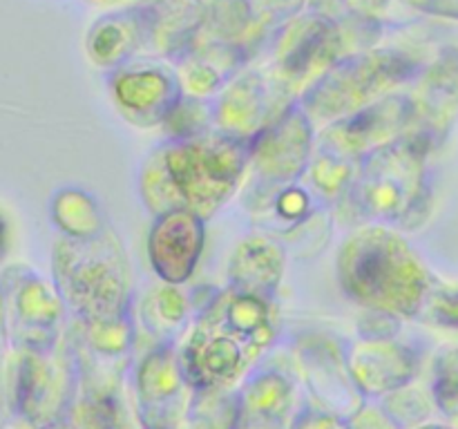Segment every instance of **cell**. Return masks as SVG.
I'll return each mask as SVG.
<instances>
[{"label":"cell","mask_w":458,"mask_h":429,"mask_svg":"<svg viewBox=\"0 0 458 429\" xmlns=\"http://www.w3.org/2000/svg\"><path fill=\"white\" fill-rule=\"evenodd\" d=\"M335 264L344 293L383 315H419L434 290L432 275L410 241L385 226L353 231Z\"/></svg>","instance_id":"obj_1"},{"label":"cell","mask_w":458,"mask_h":429,"mask_svg":"<svg viewBox=\"0 0 458 429\" xmlns=\"http://www.w3.org/2000/svg\"><path fill=\"white\" fill-rule=\"evenodd\" d=\"M429 146L419 134H405L389 146L362 156L356 179L344 195L353 213L374 222H401L410 226L414 214L428 208Z\"/></svg>","instance_id":"obj_2"},{"label":"cell","mask_w":458,"mask_h":429,"mask_svg":"<svg viewBox=\"0 0 458 429\" xmlns=\"http://www.w3.org/2000/svg\"><path fill=\"white\" fill-rule=\"evenodd\" d=\"M161 152L183 204L201 219L217 213L235 195L250 165V141L222 132L168 141Z\"/></svg>","instance_id":"obj_3"},{"label":"cell","mask_w":458,"mask_h":429,"mask_svg":"<svg viewBox=\"0 0 458 429\" xmlns=\"http://www.w3.org/2000/svg\"><path fill=\"white\" fill-rule=\"evenodd\" d=\"M58 280L65 298L85 322L128 313L130 273L114 232L58 246Z\"/></svg>","instance_id":"obj_4"},{"label":"cell","mask_w":458,"mask_h":429,"mask_svg":"<svg viewBox=\"0 0 458 429\" xmlns=\"http://www.w3.org/2000/svg\"><path fill=\"white\" fill-rule=\"evenodd\" d=\"M192 387L183 375L179 351L161 344L148 353L134 374V400L141 429H186Z\"/></svg>","instance_id":"obj_5"},{"label":"cell","mask_w":458,"mask_h":429,"mask_svg":"<svg viewBox=\"0 0 458 429\" xmlns=\"http://www.w3.org/2000/svg\"><path fill=\"white\" fill-rule=\"evenodd\" d=\"M259 356L258 349L235 335L206 329L199 322L179 349V362L192 391L233 389Z\"/></svg>","instance_id":"obj_6"},{"label":"cell","mask_w":458,"mask_h":429,"mask_svg":"<svg viewBox=\"0 0 458 429\" xmlns=\"http://www.w3.org/2000/svg\"><path fill=\"white\" fill-rule=\"evenodd\" d=\"M313 125L307 112L289 110L250 139V165L264 183L291 186L313 159Z\"/></svg>","instance_id":"obj_7"},{"label":"cell","mask_w":458,"mask_h":429,"mask_svg":"<svg viewBox=\"0 0 458 429\" xmlns=\"http://www.w3.org/2000/svg\"><path fill=\"white\" fill-rule=\"evenodd\" d=\"M206 219L188 208L155 217L148 235V257L164 284L188 282L199 264L206 244Z\"/></svg>","instance_id":"obj_8"},{"label":"cell","mask_w":458,"mask_h":429,"mask_svg":"<svg viewBox=\"0 0 458 429\" xmlns=\"http://www.w3.org/2000/svg\"><path fill=\"white\" fill-rule=\"evenodd\" d=\"M347 365L365 400H383L396 389L407 387L420 371V358L410 344L392 338H365L352 344Z\"/></svg>","instance_id":"obj_9"},{"label":"cell","mask_w":458,"mask_h":429,"mask_svg":"<svg viewBox=\"0 0 458 429\" xmlns=\"http://www.w3.org/2000/svg\"><path fill=\"white\" fill-rule=\"evenodd\" d=\"M300 371L316 405L329 414L349 418L365 402L347 365V353H340L329 340H302L298 347Z\"/></svg>","instance_id":"obj_10"},{"label":"cell","mask_w":458,"mask_h":429,"mask_svg":"<svg viewBox=\"0 0 458 429\" xmlns=\"http://www.w3.org/2000/svg\"><path fill=\"white\" fill-rule=\"evenodd\" d=\"M411 103L401 98L376 103L362 107L352 116H344L338 123L329 125L322 134V141L338 147L353 159H362L378 147L389 146L405 137L411 128Z\"/></svg>","instance_id":"obj_11"},{"label":"cell","mask_w":458,"mask_h":429,"mask_svg":"<svg viewBox=\"0 0 458 429\" xmlns=\"http://www.w3.org/2000/svg\"><path fill=\"white\" fill-rule=\"evenodd\" d=\"M240 391L237 429H291L302 411L300 387L282 371H258L246 375Z\"/></svg>","instance_id":"obj_12"},{"label":"cell","mask_w":458,"mask_h":429,"mask_svg":"<svg viewBox=\"0 0 458 429\" xmlns=\"http://www.w3.org/2000/svg\"><path fill=\"white\" fill-rule=\"evenodd\" d=\"M268 299L271 298L231 289L215 298L208 308H204L199 324L219 333L235 335L262 353L276 340V320Z\"/></svg>","instance_id":"obj_13"},{"label":"cell","mask_w":458,"mask_h":429,"mask_svg":"<svg viewBox=\"0 0 458 429\" xmlns=\"http://www.w3.org/2000/svg\"><path fill=\"white\" fill-rule=\"evenodd\" d=\"M286 250L271 237L255 235L240 241L228 259L231 289L271 298L284 277Z\"/></svg>","instance_id":"obj_14"},{"label":"cell","mask_w":458,"mask_h":429,"mask_svg":"<svg viewBox=\"0 0 458 429\" xmlns=\"http://www.w3.org/2000/svg\"><path fill=\"white\" fill-rule=\"evenodd\" d=\"M114 97L121 110L143 128H150V123H164L168 112L179 101L174 85L159 72L121 76L114 83Z\"/></svg>","instance_id":"obj_15"},{"label":"cell","mask_w":458,"mask_h":429,"mask_svg":"<svg viewBox=\"0 0 458 429\" xmlns=\"http://www.w3.org/2000/svg\"><path fill=\"white\" fill-rule=\"evenodd\" d=\"M458 116V67L445 70L428 89L420 103H411V123L407 134H419L429 146H437Z\"/></svg>","instance_id":"obj_16"},{"label":"cell","mask_w":458,"mask_h":429,"mask_svg":"<svg viewBox=\"0 0 458 429\" xmlns=\"http://www.w3.org/2000/svg\"><path fill=\"white\" fill-rule=\"evenodd\" d=\"M74 429H141L125 402L121 384L85 383L83 396L72 409Z\"/></svg>","instance_id":"obj_17"},{"label":"cell","mask_w":458,"mask_h":429,"mask_svg":"<svg viewBox=\"0 0 458 429\" xmlns=\"http://www.w3.org/2000/svg\"><path fill=\"white\" fill-rule=\"evenodd\" d=\"M54 219L70 240H94L107 231L98 204L79 188L58 192L54 199Z\"/></svg>","instance_id":"obj_18"},{"label":"cell","mask_w":458,"mask_h":429,"mask_svg":"<svg viewBox=\"0 0 458 429\" xmlns=\"http://www.w3.org/2000/svg\"><path fill=\"white\" fill-rule=\"evenodd\" d=\"M309 172L318 195L325 199H343L356 179L358 159L322 141L320 150L313 155Z\"/></svg>","instance_id":"obj_19"},{"label":"cell","mask_w":458,"mask_h":429,"mask_svg":"<svg viewBox=\"0 0 458 429\" xmlns=\"http://www.w3.org/2000/svg\"><path fill=\"white\" fill-rule=\"evenodd\" d=\"M217 123L222 134L250 141L264 130V105L255 88H237L224 98Z\"/></svg>","instance_id":"obj_20"},{"label":"cell","mask_w":458,"mask_h":429,"mask_svg":"<svg viewBox=\"0 0 458 429\" xmlns=\"http://www.w3.org/2000/svg\"><path fill=\"white\" fill-rule=\"evenodd\" d=\"M240 418V391L235 389H208L195 391L188 429H237Z\"/></svg>","instance_id":"obj_21"},{"label":"cell","mask_w":458,"mask_h":429,"mask_svg":"<svg viewBox=\"0 0 458 429\" xmlns=\"http://www.w3.org/2000/svg\"><path fill=\"white\" fill-rule=\"evenodd\" d=\"M385 409V414L398 425V429H416L423 425L434 423V414H438L437 400H434L432 389L419 387V384H407L396 389L383 400H376Z\"/></svg>","instance_id":"obj_22"},{"label":"cell","mask_w":458,"mask_h":429,"mask_svg":"<svg viewBox=\"0 0 458 429\" xmlns=\"http://www.w3.org/2000/svg\"><path fill=\"white\" fill-rule=\"evenodd\" d=\"M139 188H141L143 204H146V208L150 210L155 217H159V214H165V213H173V210L186 208L177 186H174L173 177H170L168 168H165L161 147L148 156L146 165H143L141 170V181H139Z\"/></svg>","instance_id":"obj_23"},{"label":"cell","mask_w":458,"mask_h":429,"mask_svg":"<svg viewBox=\"0 0 458 429\" xmlns=\"http://www.w3.org/2000/svg\"><path fill=\"white\" fill-rule=\"evenodd\" d=\"M188 299L177 286L164 284L161 289H155L143 302V320L146 326L159 338H168L174 331L183 326L188 320Z\"/></svg>","instance_id":"obj_24"},{"label":"cell","mask_w":458,"mask_h":429,"mask_svg":"<svg viewBox=\"0 0 458 429\" xmlns=\"http://www.w3.org/2000/svg\"><path fill=\"white\" fill-rule=\"evenodd\" d=\"M432 393L445 423L458 420V347L447 349L437 360Z\"/></svg>","instance_id":"obj_25"},{"label":"cell","mask_w":458,"mask_h":429,"mask_svg":"<svg viewBox=\"0 0 458 429\" xmlns=\"http://www.w3.org/2000/svg\"><path fill=\"white\" fill-rule=\"evenodd\" d=\"M208 121L210 116L204 110V105L177 101V105L164 119V128L168 132L170 141H186V139H197L201 134H208Z\"/></svg>","instance_id":"obj_26"},{"label":"cell","mask_w":458,"mask_h":429,"mask_svg":"<svg viewBox=\"0 0 458 429\" xmlns=\"http://www.w3.org/2000/svg\"><path fill=\"white\" fill-rule=\"evenodd\" d=\"M273 210H276V217L280 219L286 226H300L302 222H307L311 214H316L311 210V195H309L304 188L295 186H282L277 190L276 199L271 201Z\"/></svg>","instance_id":"obj_27"},{"label":"cell","mask_w":458,"mask_h":429,"mask_svg":"<svg viewBox=\"0 0 458 429\" xmlns=\"http://www.w3.org/2000/svg\"><path fill=\"white\" fill-rule=\"evenodd\" d=\"M423 313L434 324L458 329V289L432 290Z\"/></svg>","instance_id":"obj_28"},{"label":"cell","mask_w":458,"mask_h":429,"mask_svg":"<svg viewBox=\"0 0 458 429\" xmlns=\"http://www.w3.org/2000/svg\"><path fill=\"white\" fill-rule=\"evenodd\" d=\"M349 429H398V425L385 414L383 407L376 400H365L347 418Z\"/></svg>","instance_id":"obj_29"},{"label":"cell","mask_w":458,"mask_h":429,"mask_svg":"<svg viewBox=\"0 0 458 429\" xmlns=\"http://www.w3.org/2000/svg\"><path fill=\"white\" fill-rule=\"evenodd\" d=\"M291 429H349L347 418L329 414L320 407H302L295 420L291 423Z\"/></svg>","instance_id":"obj_30"},{"label":"cell","mask_w":458,"mask_h":429,"mask_svg":"<svg viewBox=\"0 0 458 429\" xmlns=\"http://www.w3.org/2000/svg\"><path fill=\"white\" fill-rule=\"evenodd\" d=\"M4 248H7V223L0 217V255L4 253Z\"/></svg>","instance_id":"obj_31"},{"label":"cell","mask_w":458,"mask_h":429,"mask_svg":"<svg viewBox=\"0 0 458 429\" xmlns=\"http://www.w3.org/2000/svg\"><path fill=\"white\" fill-rule=\"evenodd\" d=\"M447 425H450L452 429H458V420H452V423H447Z\"/></svg>","instance_id":"obj_32"},{"label":"cell","mask_w":458,"mask_h":429,"mask_svg":"<svg viewBox=\"0 0 458 429\" xmlns=\"http://www.w3.org/2000/svg\"><path fill=\"white\" fill-rule=\"evenodd\" d=\"M186 429H188V427H186Z\"/></svg>","instance_id":"obj_33"}]
</instances>
